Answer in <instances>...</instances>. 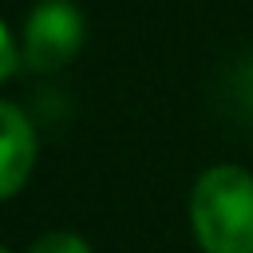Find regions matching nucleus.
<instances>
[{
  "label": "nucleus",
  "mask_w": 253,
  "mask_h": 253,
  "mask_svg": "<svg viewBox=\"0 0 253 253\" xmlns=\"http://www.w3.org/2000/svg\"><path fill=\"white\" fill-rule=\"evenodd\" d=\"M0 51H4V63H0V79H8V75L16 71V63H20V55H16V43H12V32H8V28H0Z\"/></svg>",
  "instance_id": "5"
},
{
  "label": "nucleus",
  "mask_w": 253,
  "mask_h": 253,
  "mask_svg": "<svg viewBox=\"0 0 253 253\" xmlns=\"http://www.w3.org/2000/svg\"><path fill=\"white\" fill-rule=\"evenodd\" d=\"M32 253H91V249H87V241L75 237V233H43V237L32 245Z\"/></svg>",
  "instance_id": "4"
},
{
  "label": "nucleus",
  "mask_w": 253,
  "mask_h": 253,
  "mask_svg": "<svg viewBox=\"0 0 253 253\" xmlns=\"http://www.w3.org/2000/svg\"><path fill=\"white\" fill-rule=\"evenodd\" d=\"M4 253H12V249H4Z\"/></svg>",
  "instance_id": "6"
},
{
  "label": "nucleus",
  "mask_w": 253,
  "mask_h": 253,
  "mask_svg": "<svg viewBox=\"0 0 253 253\" xmlns=\"http://www.w3.org/2000/svg\"><path fill=\"white\" fill-rule=\"evenodd\" d=\"M79 40H83V20L63 0L40 4L24 24V55L36 71H51V67L67 63L75 55Z\"/></svg>",
  "instance_id": "2"
},
{
  "label": "nucleus",
  "mask_w": 253,
  "mask_h": 253,
  "mask_svg": "<svg viewBox=\"0 0 253 253\" xmlns=\"http://www.w3.org/2000/svg\"><path fill=\"white\" fill-rule=\"evenodd\" d=\"M0 123H4V158H0V174H4V194L12 198L20 190V182L28 178L32 170V154H36V138H32V126L24 123V115L4 103L0 107Z\"/></svg>",
  "instance_id": "3"
},
{
  "label": "nucleus",
  "mask_w": 253,
  "mask_h": 253,
  "mask_svg": "<svg viewBox=\"0 0 253 253\" xmlns=\"http://www.w3.org/2000/svg\"><path fill=\"white\" fill-rule=\"evenodd\" d=\"M190 221L206 253H253V174L213 166L198 178Z\"/></svg>",
  "instance_id": "1"
}]
</instances>
